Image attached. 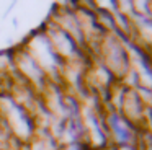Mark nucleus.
<instances>
[{"label": "nucleus", "mask_w": 152, "mask_h": 150, "mask_svg": "<svg viewBox=\"0 0 152 150\" xmlns=\"http://www.w3.org/2000/svg\"><path fill=\"white\" fill-rule=\"evenodd\" d=\"M0 121L17 140L30 142L33 139L34 122L28 113V108H25L12 95L0 96Z\"/></svg>", "instance_id": "1"}, {"label": "nucleus", "mask_w": 152, "mask_h": 150, "mask_svg": "<svg viewBox=\"0 0 152 150\" xmlns=\"http://www.w3.org/2000/svg\"><path fill=\"white\" fill-rule=\"evenodd\" d=\"M26 51L31 57L36 60V64L41 67V70L46 75H57L64 68L66 62L56 54L49 38L46 36L44 31L34 33L31 39L26 44Z\"/></svg>", "instance_id": "2"}, {"label": "nucleus", "mask_w": 152, "mask_h": 150, "mask_svg": "<svg viewBox=\"0 0 152 150\" xmlns=\"http://www.w3.org/2000/svg\"><path fill=\"white\" fill-rule=\"evenodd\" d=\"M102 55L103 65L113 74V77H124L131 68H129V55L119 39L113 36H106L102 42Z\"/></svg>", "instance_id": "3"}, {"label": "nucleus", "mask_w": 152, "mask_h": 150, "mask_svg": "<svg viewBox=\"0 0 152 150\" xmlns=\"http://www.w3.org/2000/svg\"><path fill=\"white\" fill-rule=\"evenodd\" d=\"M44 33H46V36L49 38L56 54L59 55L64 62L66 60L72 62V60H80V59H82V55H80L82 54L80 46L74 41L72 36H69L62 28H59L56 23L48 26V29Z\"/></svg>", "instance_id": "4"}, {"label": "nucleus", "mask_w": 152, "mask_h": 150, "mask_svg": "<svg viewBox=\"0 0 152 150\" xmlns=\"http://www.w3.org/2000/svg\"><path fill=\"white\" fill-rule=\"evenodd\" d=\"M106 129L110 130V135L118 143V147L136 145V142H137V129H136V126L118 111H113L106 116Z\"/></svg>", "instance_id": "5"}, {"label": "nucleus", "mask_w": 152, "mask_h": 150, "mask_svg": "<svg viewBox=\"0 0 152 150\" xmlns=\"http://www.w3.org/2000/svg\"><path fill=\"white\" fill-rule=\"evenodd\" d=\"M13 62L17 70L26 78L28 83L36 85V87H44V82H46V74L41 70V67L36 64L33 57L28 54V51H20L13 55Z\"/></svg>", "instance_id": "6"}, {"label": "nucleus", "mask_w": 152, "mask_h": 150, "mask_svg": "<svg viewBox=\"0 0 152 150\" xmlns=\"http://www.w3.org/2000/svg\"><path fill=\"white\" fill-rule=\"evenodd\" d=\"M85 119H87V126H90V129H92V143L95 145V149H103V147L106 145V142H108V135L105 134V130L102 129V126H100V121L98 117L95 116V113H85Z\"/></svg>", "instance_id": "7"}, {"label": "nucleus", "mask_w": 152, "mask_h": 150, "mask_svg": "<svg viewBox=\"0 0 152 150\" xmlns=\"http://www.w3.org/2000/svg\"><path fill=\"white\" fill-rule=\"evenodd\" d=\"M59 150H85V145H82V142H74V143H66Z\"/></svg>", "instance_id": "8"}, {"label": "nucleus", "mask_w": 152, "mask_h": 150, "mask_svg": "<svg viewBox=\"0 0 152 150\" xmlns=\"http://www.w3.org/2000/svg\"><path fill=\"white\" fill-rule=\"evenodd\" d=\"M116 150H139L137 145H119L116 147Z\"/></svg>", "instance_id": "9"}]
</instances>
